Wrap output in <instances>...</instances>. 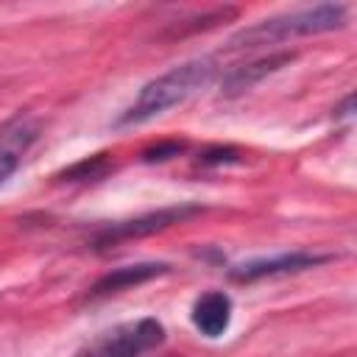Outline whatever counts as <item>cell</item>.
<instances>
[{"label": "cell", "mask_w": 357, "mask_h": 357, "mask_svg": "<svg viewBox=\"0 0 357 357\" xmlns=\"http://www.w3.org/2000/svg\"><path fill=\"white\" fill-rule=\"evenodd\" d=\"M212 75H215L212 59H192V61H184V64L162 73L159 78L148 81L139 89L137 100L117 117V126H137V123H145V120L165 114L170 106L187 100L195 89L209 84Z\"/></svg>", "instance_id": "cell-1"}, {"label": "cell", "mask_w": 357, "mask_h": 357, "mask_svg": "<svg viewBox=\"0 0 357 357\" xmlns=\"http://www.w3.org/2000/svg\"><path fill=\"white\" fill-rule=\"evenodd\" d=\"M343 22H346V6L318 3V6H310V8H296L290 14L262 20L259 25L237 33L231 39V45L234 47H254V45H265V42H284V39H293V36L335 31Z\"/></svg>", "instance_id": "cell-2"}, {"label": "cell", "mask_w": 357, "mask_h": 357, "mask_svg": "<svg viewBox=\"0 0 357 357\" xmlns=\"http://www.w3.org/2000/svg\"><path fill=\"white\" fill-rule=\"evenodd\" d=\"M165 340V326L156 318H142L134 324L114 326L100 335L81 357H142Z\"/></svg>", "instance_id": "cell-3"}, {"label": "cell", "mask_w": 357, "mask_h": 357, "mask_svg": "<svg viewBox=\"0 0 357 357\" xmlns=\"http://www.w3.org/2000/svg\"><path fill=\"white\" fill-rule=\"evenodd\" d=\"M201 206L195 204H181V206H167V209H156V212H148L142 218H134V220H120L114 226H106L98 237H95V245L98 248H106V245H117L123 240H137V237H145V234H153V231H162L173 223H181L187 220L190 215H198Z\"/></svg>", "instance_id": "cell-4"}, {"label": "cell", "mask_w": 357, "mask_h": 357, "mask_svg": "<svg viewBox=\"0 0 357 357\" xmlns=\"http://www.w3.org/2000/svg\"><path fill=\"white\" fill-rule=\"evenodd\" d=\"M326 254H310V251H290V254H279V257H268V259H251L243 265H234L229 271V276L234 282H257V279H271V276H284V273H296L304 268H315L321 262H326Z\"/></svg>", "instance_id": "cell-5"}, {"label": "cell", "mask_w": 357, "mask_h": 357, "mask_svg": "<svg viewBox=\"0 0 357 357\" xmlns=\"http://www.w3.org/2000/svg\"><path fill=\"white\" fill-rule=\"evenodd\" d=\"M36 134H39V126L28 114H17L6 126H0V184L20 167Z\"/></svg>", "instance_id": "cell-6"}, {"label": "cell", "mask_w": 357, "mask_h": 357, "mask_svg": "<svg viewBox=\"0 0 357 357\" xmlns=\"http://www.w3.org/2000/svg\"><path fill=\"white\" fill-rule=\"evenodd\" d=\"M296 56L293 53H271V56H265V59H257V61H251V64H243V67H234L226 78H223V95L226 98H234V95H243V92H248L251 86H257L262 78H268V75H273L276 70H282L284 64H290Z\"/></svg>", "instance_id": "cell-7"}, {"label": "cell", "mask_w": 357, "mask_h": 357, "mask_svg": "<svg viewBox=\"0 0 357 357\" xmlns=\"http://www.w3.org/2000/svg\"><path fill=\"white\" fill-rule=\"evenodd\" d=\"M192 324L206 337H220L231 324V298L223 290H209L192 304Z\"/></svg>", "instance_id": "cell-8"}, {"label": "cell", "mask_w": 357, "mask_h": 357, "mask_svg": "<svg viewBox=\"0 0 357 357\" xmlns=\"http://www.w3.org/2000/svg\"><path fill=\"white\" fill-rule=\"evenodd\" d=\"M162 273H167V265H165V262H142V265L114 268L112 273L100 276V279L92 284L89 296H92V298L112 296V293H120V290L134 287V284H142V282H148V279H153V276H162Z\"/></svg>", "instance_id": "cell-9"}, {"label": "cell", "mask_w": 357, "mask_h": 357, "mask_svg": "<svg viewBox=\"0 0 357 357\" xmlns=\"http://www.w3.org/2000/svg\"><path fill=\"white\" fill-rule=\"evenodd\" d=\"M184 148H187V142H178V139L156 142L153 148H148V151L142 153V159H145V162H165V159H170V156H178Z\"/></svg>", "instance_id": "cell-10"}, {"label": "cell", "mask_w": 357, "mask_h": 357, "mask_svg": "<svg viewBox=\"0 0 357 357\" xmlns=\"http://www.w3.org/2000/svg\"><path fill=\"white\" fill-rule=\"evenodd\" d=\"M237 156H234V151L231 148H215V151H209L206 156H201V162H215V165H220V162H234Z\"/></svg>", "instance_id": "cell-11"}]
</instances>
